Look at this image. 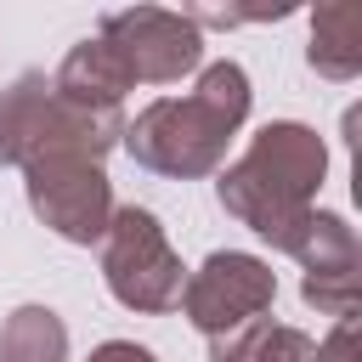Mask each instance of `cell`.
I'll return each mask as SVG.
<instances>
[{"label":"cell","instance_id":"obj_1","mask_svg":"<svg viewBox=\"0 0 362 362\" xmlns=\"http://www.w3.org/2000/svg\"><path fill=\"white\" fill-rule=\"evenodd\" d=\"M322 164H328V153H322L317 130L288 124V119L266 124L249 141V153L221 175V204L249 232H260L266 243L288 249L300 238V226L317 215L311 198L322 187Z\"/></svg>","mask_w":362,"mask_h":362},{"label":"cell","instance_id":"obj_2","mask_svg":"<svg viewBox=\"0 0 362 362\" xmlns=\"http://www.w3.org/2000/svg\"><path fill=\"white\" fill-rule=\"evenodd\" d=\"M243 113H249V74L238 62H209L187 96H158L124 130V147L136 164L158 175H209Z\"/></svg>","mask_w":362,"mask_h":362},{"label":"cell","instance_id":"obj_3","mask_svg":"<svg viewBox=\"0 0 362 362\" xmlns=\"http://www.w3.org/2000/svg\"><path fill=\"white\" fill-rule=\"evenodd\" d=\"M102 238H107L102 277H107L119 305H130V311H175L181 305L187 272H181V260H175V249H170L153 209H136V204L113 209Z\"/></svg>","mask_w":362,"mask_h":362},{"label":"cell","instance_id":"obj_4","mask_svg":"<svg viewBox=\"0 0 362 362\" xmlns=\"http://www.w3.org/2000/svg\"><path fill=\"white\" fill-rule=\"evenodd\" d=\"M28 175V209L68 243H96L113 221V187L96 158L79 153H40L23 164Z\"/></svg>","mask_w":362,"mask_h":362},{"label":"cell","instance_id":"obj_5","mask_svg":"<svg viewBox=\"0 0 362 362\" xmlns=\"http://www.w3.org/2000/svg\"><path fill=\"white\" fill-rule=\"evenodd\" d=\"M96 40L113 51V62L124 68V79H147V85H175L181 74L198 68L204 57V40L198 28L181 17V11H164V6H124V11H107Z\"/></svg>","mask_w":362,"mask_h":362},{"label":"cell","instance_id":"obj_6","mask_svg":"<svg viewBox=\"0 0 362 362\" xmlns=\"http://www.w3.org/2000/svg\"><path fill=\"white\" fill-rule=\"evenodd\" d=\"M277 294V277L266 260L238 255V249H215L187 283H181V311L192 317V328H204L209 339L238 334L243 322H255Z\"/></svg>","mask_w":362,"mask_h":362},{"label":"cell","instance_id":"obj_7","mask_svg":"<svg viewBox=\"0 0 362 362\" xmlns=\"http://www.w3.org/2000/svg\"><path fill=\"white\" fill-rule=\"evenodd\" d=\"M288 255L305 266V300L317 311H334V317H351L356 311L362 255H356V232L339 215H311L300 226V238L288 243Z\"/></svg>","mask_w":362,"mask_h":362},{"label":"cell","instance_id":"obj_8","mask_svg":"<svg viewBox=\"0 0 362 362\" xmlns=\"http://www.w3.org/2000/svg\"><path fill=\"white\" fill-rule=\"evenodd\" d=\"M45 113H51V79L23 74L11 90H0V164H28L45 141Z\"/></svg>","mask_w":362,"mask_h":362},{"label":"cell","instance_id":"obj_9","mask_svg":"<svg viewBox=\"0 0 362 362\" xmlns=\"http://www.w3.org/2000/svg\"><path fill=\"white\" fill-rule=\"evenodd\" d=\"M51 85H57L62 102H79V107H119V96L130 90L124 68L113 62V51L102 40H79L62 57V68L51 74Z\"/></svg>","mask_w":362,"mask_h":362},{"label":"cell","instance_id":"obj_10","mask_svg":"<svg viewBox=\"0 0 362 362\" xmlns=\"http://www.w3.org/2000/svg\"><path fill=\"white\" fill-rule=\"evenodd\" d=\"M311 68L351 79L362 68V6H322L311 23Z\"/></svg>","mask_w":362,"mask_h":362},{"label":"cell","instance_id":"obj_11","mask_svg":"<svg viewBox=\"0 0 362 362\" xmlns=\"http://www.w3.org/2000/svg\"><path fill=\"white\" fill-rule=\"evenodd\" d=\"M0 362H68V328L57 322V311L45 305L11 311L0 334Z\"/></svg>","mask_w":362,"mask_h":362},{"label":"cell","instance_id":"obj_12","mask_svg":"<svg viewBox=\"0 0 362 362\" xmlns=\"http://www.w3.org/2000/svg\"><path fill=\"white\" fill-rule=\"evenodd\" d=\"M351 351H356V311L339 317V328L317 345V362H351Z\"/></svg>","mask_w":362,"mask_h":362},{"label":"cell","instance_id":"obj_13","mask_svg":"<svg viewBox=\"0 0 362 362\" xmlns=\"http://www.w3.org/2000/svg\"><path fill=\"white\" fill-rule=\"evenodd\" d=\"M90 362H153V351H141V345H130V339H107V345L90 351Z\"/></svg>","mask_w":362,"mask_h":362}]
</instances>
